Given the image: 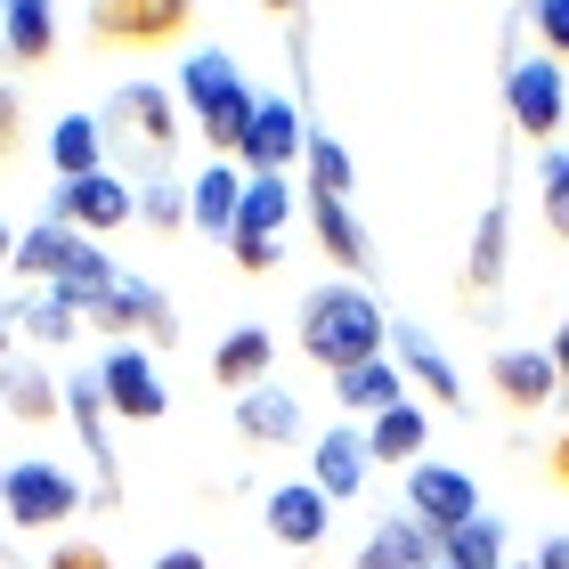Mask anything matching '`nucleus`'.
Instances as JSON below:
<instances>
[{
	"label": "nucleus",
	"instance_id": "nucleus-13",
	"mask_svg": "<svg viewBox=\"0 0 569 569\" xmlns=\"http://www.w3.org/2000/svg\"><path fill=\"white\" fill-rule=\"evenodd\" d=\"M391 367L416 382L423 399H439V407H463V382H456V367H448V350L431 342L423 326H391Z\"/></svg>",
	"mask_w": 569,
	"mask_h": 569
},
{
	"label": "nucleus",
	"instance_id": "nucleus-2",
	"mask_svg": "<svg viewBox=\"0 0 569 569\" xmlns=\"http://www.w3.org/2000/svg\"><path fill=\"white\" fill-rule=\"evenodd\" d=\"M179 98L196 107V131L212 139V163H237V147L252 131V107H261V98L244 90L237 58H228V49H196L188 73H179Z\"/></svg>",
	"mask_w": 569,
	"mask_h": 569
},
{
	"label": "nucleus",
	"instance_id": "nucleus-24",
	"mask_svg": "<svg viewBox=\"0 0 569 569\" xmlns=\"http://www.w3.org/2000/svg\"><path fill=\"white\" fill-rule=\"evenodd\" d=\"M237 203H244V171H237V163H212V171L188 188V228L228 237V228H237Z\"/></svg>",
	"mask_w": 569,
	"mask_h": 569
},
{
	"label": "nucleus",
	"instance_id": "nucleus-18",
	"mask_svg": "<svg viewBox=\"0 0 569 569\" xmlns=\"http://www.w3.org/2000/svg\"><path fill=\"white\" fill-rule=\"evenodd\" d=\"M0 49L17 66H49L58 58V9L49 0H0Z\"/></svg>",
	"mask_w": 569,
	"mask_h": 569
},
{
	"label": "nucleus",
	"instance_id": "nucleus-34",
	"mask_svg": "<svg viewBox=\"0 0 569 569\" xmlns=\"http://www.w3.org/2000/svg\"><path fill=\"white\" fill-rule=\"evenodd\" d=\"M529 24H537V49L569 66V0H529Z\"/></svg>",
	"mask_w": 569,
	"mask_h": 569
},
{
	"label": "nucleus",
	"instance_id": "nucleus-27",
	"mask_svg": "<svg viewBox=\"0 0 569 569\" xmlns=\"http://www.w3.org/2000/svg\"><path fill=\"white\" fill-rule=\"evenodd\" d=\"M0 399H9L17 423H49L66 407V382H49L41 367H17V358H9V367H0Z\"/></svg>",
	"mask_w": 569,
	"mask_h": 569
},
{
	"label": "nucleus",
	"instance_id": "nucleus-22",
	"mask_svg": "<svg viewBox=\"0 0 569 569\" xmlns=\"http://www.w3.org/2000/svg\"><path fill=\"white\" fill-rule=\"evenodd\" d=\"M423 448H431V416H423L416 399L382 407V416L367 423V456L375 463H423Z\"/></svg>",
	"mask_w": 569,
	"mask_h": 569
},
{
	"label": "nucleus",
	"instance_id": "nucleus-23",
	"mask_svg": "<svg viewBox=\"0 0 569 569\" xmlns=\"http://www.w3.org/2000/svg\"><path fill=\"white\" fill-rule=\"evenodd\" d=\"M333 399H342V416H382V407H399L407 399V375L391 367V358H367V367H342L333 375Z\"/></svg>",
	"mask_w": 569,
	"mask_h": 569
},
{
	"label": "nucleus",
	"instance_id": "nucleus-6",
	"mask_svg": "<svg viewBox=\"0 0 569 569\" xmlns=\"http://www.w3.org/2000/svg\"><path fill=\"white\" fill-rule=\"evenodd\" d=\"M82 326H90V333H147L154 350H171V342H179V309H171L163 293H154V284H147L139 269H122V277L107 284V293H98V301L82 309Z\"/></svg>",
	"mask_w": 569,
	"mask_h": 569
},
{
	"label": "nucleus",
	"instance_id": "nucleus-33",
	"mask_svg": "<svg viewBox=\"0 0 569 569\" xmlns=\"http://www.w3.org/2000/svg\"><path fill=\"white\" fill-rule=\"evenodd\" d=\"M139 220L154 228V237H179V228H188V188H171V179H147V188H139Z\"/></svg>",
	"mask_w": 569,
	"mask_h": 569
},
{
	"label": "nucleus",
	"instance_id": "nucleus-8",
	"mask_svg": "<svg viewBox=\"0 0 569 569\" xmlns=\"http://www.w3.org/2000/svg\"><path fill=\"white\" fill-rule=\"evenodd\" d=\"M98 391H107V416H122V423H163V407H171L163 375H154V358L139 342H114L98 358Z\"/></svg>",
	"mask_w": 569,
	"mask_h": 569
},
{
	"label": "nucleus",
	"instance_id": "nucleus-48",
	"mask_svg": "<svg viewBox=\"0 0 569 569\" xmlns=\"http://www.w3.org/2000/svg\"><path fill=\"white\" fill-rule=\"evenodd\" d=\"M439 569H448V561H439Z\"/></svg>",
	"mask_w": 569,
	"mask_h": 569
},
{
	"label": "nucleus",
	"instance_id": "nucleus-5",
	"mask_svg": "<svg viewBox=\"0 0 569 569\" xmlns=\"http://www.w3.org/2000/svg\"><path fill=\"white\" fill-rule=\"evenodd\" d=\"M0 512H9L17 529H66L73 512H82V488H73V472H58V463L24 456V463H0Z\"/></svg>",
	"mask_w": 569,
	"mask_h": 569
},
{
	"label": "nucleus",
	"instance_id": "nucleus-31",
	"mask_svg": "<svg viewBox=\"0 0 569 569\" xmlns=\"http://www.w3.org/2000/svg\"><path fill=\"white\" fill-rule=\"evenodd\" d=\"M497 277H505V203H488L480 237H472V277H463V293H497Z\"/></svg>",
	"mask_w": 569,
	"mask_h": 569
},
{
	"label": "nucleus",
	"instance_id": "nucleus-26",
	"mask_svg": "<svg viewBox=\"0 0 569 569\" xmlns=\"http://www.w3.org/2000/svg\"><path fill=\"white\" fill-rule=\"evenodd\" d=\"M49 163H58V179L107 171V131H98V114H58V131H49Z\"/></svg>",
	"mask_w": 569,
	"mask_h": 569
},
{
	"label": "nucleus",
	"instance_id": "nucleus-35",
	"mask_svg": "<svg viewBox=\"0 0 569 569\" xmlns=\"http://www.w3.org/2000/svg\"><path fill=\"white\" fill-rule=\"evenodd\" d=\"M537 188H546V228L569 244V154H546V179H537Z\"/></svg>",
	"mask_w": 569,
	"mask_h": 569
},
{
	"label": "nucleus",
	"instance_id": "nucleus-42",
	"mask_svg": "<svg viewBox=\"0 0 569 569\" xmlns=\"http://www.w3.org/2000/svg\"><path fill=\"white\" fill-rule=\"evenodd\" d=\"M546 358H553V375H561V382H569V318H561V326H553V342H546Z\"/></svg>",
	"mask_w": 569,
	"mask_h": 569
},
{
	"label": "nucleus",
	"instance_id": "nucleus-1",
	"mask_svg": "<svg viewBox=\"0 0 569 569\" xmlns=\"http://www.w3.org/2000/svg\"><path fill=\"white\" fill-rule=\"evenodd\" d=\"M293 342L309 367H326V375H342V367H367V358L391 350V318H382V301L367 293V284H318V293L301 301V318H293Z\"/></svg>",
	"mask_w": 569,
	"mask_h": 569
},
{
	"label": "nucleus",
	"instance_id": "nucleus-45",
	"mask_svg": "<svg viewBox=\"0 0 569 569\" xmlns=\"http://www.w3.org/2000/svg\"><path fill=\"white\" fill-rule=\"evenodd\" d=\"M9 326H17V318H9V309H0V367H9Z\"/></svg>",
	"mask_w": 569,
	"mask_h": 569
},
{
	"label": "nucleus",
	"instance_id": "nucleus-44",
	"mask_svg": "<svg viewBox=\"0 0 569 569\" xmlns=\"http://www.w3.org/2000/svg\"><path fill=\"white\" fill-rule=\"evenodd\" d=\"M261 9H269V17H301V0H261Z\"/></svg>",
	"mask_w": 569,
	"mask_h": 569
},
{
	"label": "nucleus",
	"instance_id": "nucleus-36",
	"mask_svg": "<svg viewBox=\"0 0 569 569\" xmlns=\"http://www.w3.org/2000/svg\"><path fill=\"white\" fill-rule=\"evenodd\" d=\"M228 252H237V269H244V277H269L284 244H277V237H252V228H228Z\"/></svg>",
	"mask_w": 569,
	"mask_h": 569
},
{
	"label": "nucleus",
	"instance_id": "nucleus-32",
	"mask_svg": "<svg viewBox=\"0 0 569 569\" xmlns=\"http://www.w3.org/2000/svg\"><path fill=\"white\" fill-rule=\"evenodd\" d=\"M114 277H122V261H107V252H98V244H82V252H73V269L58 277V293H66L73 309H90V301L107 293Z\"/></svg>",
	"mask_w": 569,
	"mask_h": 569
},
{
	"label": "nucleus",
	"instance_id": "nucleus-41",
	"mask_svg": "<svg viewBox=\"0 0 569 569\" xmlns=\"http://www.w3.org/2000/svg\"><path fill=\"white\" fill-rule=\"evenodd\" d=\"M546 472H553V488H569V423H561V439H553V456H546Z\"/></svg>",
	"mask_w": 569,
	"mask_h": 569
},
{
	"label": "nucleus",
	"instance_id": "nucleus-43",
	"mask_svg": "<svg viewBox=\"0 0 569 569\" xmlns=\"http://www.w3.org/2000/svg\"><path fill=\"white\" fill-rule=\"evenodd\" d=\"M9 252H17V228H9V220H0V269H9Z\"/></svg>",
	"mask_w": 569,
	"mask_h": 569
},
{
	"label": "nucleus",
	"instance_id": "nucleus-12",
	"mask_svg": "<svg viewBox=\"0 0 569 569\" xmlns=\"http://www.w3.org/2000/svg\"><path fill=\"white\" fill-rule=\"evenodd\" d=\"M367 431H358L350 416L333 423V431H318V448H309V488H318L326 505H342V497H358L367 488Z\"/></svg>",
	"mask_w": 569,
	"mask_h": 569
},
{
	"label": "nucleus",
	"instance_id": "nucleus-47",
	"mask_svg": "<svg viewBox=\"0 0 569 569\" xmlns=\"http://www.w3.org/2000/svg\"><path fill=\"white\" fill-rule=\"evenodd\" d=\"M0 58H9V49H0Z\"/></svg>",
	"mask_w": 569,
	"mask_h": 569
},
{
	"label": "nucleus",
	"instance_id": "nucleus-9",
	"mask_svg": "<svg viewBox=\"0 0 569 569\" xmlns=\"http://www.w3.org/2000/svg\"><path fill=\"white\" fill-rule=\"evenodd\" d=\"M49 220H66L73 237H107V228L139 220V188L114 171H90V179H58V203H49Z\"/></svg>",
	"mask_w": 569,
	"mask_h": 569
},
{
	"label": "nucleus",
	"instance_id": "nucleus-11",
	"mask_svg": "<svg viewBox=\"0 0 569 569\" xmlns=\"http://www.w3.org/2000/svg\"><path fill=\"white\" fill-rule=\"evenodd\" d=\"M301 147H309V122L293 98H261L252 107V131L237 147V171H293L301 163Z\"/></svg>",
	"mask_w": 569,
	"mask_h": 569
},
{
	"label": "nucleus",
	"instance_id": "nucleus-39",
	"mask_svg": "<svg viewBox=\"0 0 569 569\" xmlns=\"http://www.w3.org/2000/svg\"><path fill=\"white\" fill-rule=\"evenodd\" d=\"M529 569H569V537H546V546H537V561Z\"/></svg>",
	"mask_w": 569,
	"mask_h": 569
},
{
	"label": "nucleus",
	"instance_id": "nucleus-10",
	"mask_svg": "<svg viewBox=\"0 0 569 569\" xmlns=\"http://www.w3.org/2000/svg\"><path fill=\"white\" fill-rule=\"evenodd\" d=\"M407 512H416L431 537H448L463 521H480V488H472V472H456V463H407Z\"/></svg>",
	"mask_w": 569,
	"mask_h": 569
},
{
	"label": "nucleus",
	"instance_id": "nucleus-37",
	"mask_svg": "<svg viewBox=\"0 0 569 569\" xmlns=\"http://www.w3.org/2000/svg\"><path fill=\"white\" fill-rule=\"evenodd\" d=\"M41 569H114V553H107V546H90V537H73V546H58Z\"/></svg>",
	"mask_w": 569,
	"mask_h": 569
},
{
	"label": "nucleus",
	"instance_id": "nucleus-28",
	"mask_svg": "<svg viewBox=\"0 0 569 569\" xmlns=\"http://www.w3.org/2000/svg\"><path fill=\"white\" fill-rule=\"evenodd\" d=\"M301 171H309V196H326V203H350V147L342 139H326V131H309V147H301Z\"/></svg>",
	"mask_w": 569,
	"mask_h": 569
},
{
	"label": "nucleus",
	"instance_id": "nucleus-38",
	"mask_svg": "<svg viewBox=\"0 0 569 569\" xmlns=\"http://www.w3.org/2000/svg\"><path fill=\"white\" fill-rule=\"evenodd\" d=\"M17 131H24V98L0 90V163H17Z\"/></svg>",
	"mask_w": 569,
	"mask_h": 569
},
{
	"label": "nucleus",
	"instance_id": "nucleus-21",
	"mask_svg": "<svg viewBox=\"0 0 569 569\" xmlns=\"http://www.w3.org/2000/svg\"><path fill=\"white\" fill-rule=\"evenodd\" d=\"M237 431L252 439V448H293V439H301V399L261 382V391L237 399Z\"/></svg>",
	"mask_w": 569,
	"mask_h": 569
},
{
	"label": "nucleus",
	"instance_id": "nucleus-17",
	"mask_svg": "<svg viewBox=\"0 0 569 569\" xmlns=\"http://www.w3.org/2000/svg\"><path fill=\"white\" fill-rule=\"evenodd\" d=\"M269 367H277V333L269 326H237L212 350V382H220V391H261Z\"/></svg>",
	"mask_w": 569,
	"mask_h": 569
},
{
	"label": "nucleus",
	"instance_id": "nucleus-15",
	"mask_svg": "<svg viewBox=\"0 0 569 569\" xmlns=\"http://www.w3.org/2000/svg\"><path fill=\"white\" fill-rule=\"evenodd\" d=\"M488 382H497V399L521 407V416L553 407V391H561V375H553L546 350H497V358H488Z\"/></svg>",
	"mask_w": 569,
	"mask_h": 569
},
{
	"label": "nucleus",
	"instance_id": "nucleus-16",
	"mask_svg": "<svg viewBox=\"0 0 569 569\" xmlns=\"http://www.w3.org/2000/svg\"><path fill=\"white\" fill-rule=\"evenodd\" d=\"M350 569H439V537L416 521V512H399V521H382L367 546H358Z\"/></svg>",
	"mask_w": 569,
	"mask_h": 569
},
{
	"label": "nucleus",
	"instance_id": "nucleus-14",
	"mask_svg": "<svg viewBox=\"0 0 569 569\" xmlns=\"http://www.w3.org/2000/svg\"><path fill=\"white\" fill-rule=\"evenodd\" d=\"M326 512H333V505H326L309 480H284L277 497H269V537H277L284 553H318V546H326Z\"/></svg>",
	"mask_w": 569,
	"mask_h": 569
},
{
	"label": "nucleus",
	"instance_id": "nucleus-46",
	"mask_svg": "<svg viewBox=\"0 0 569 569\" xmlns=\"http://www.w3.org/2000/svg\"><path fill=\"white\" fill-rule=\"evenodd\" d=\"M0 561H9V546H0Z\"/></svg>",
	"mask_w": 569,
	"mask_h": 569
},
{
	"label": "nucleus",
	"instance_id": "nucleus-29",
	"mask_svg": "<svg viewBox=\"0 0 569 569\" xmlns=\"http://www.w3.org/2000/svg\"><path fill=\"white\" fill-rule=\"evenodd\" d=\"M439 561H448V569H505V529L480 512V521H463V529L439 537Z\"/></svg>",
	"mask_w": 569,
	"mask_h": 569
},
{
	"label": "nucleus",
	"instance_id": "nucleus-30",
	"mask_svg": "<svg viewBox=\"0 0 569 569\" xmlns=\"http://www.w3.org/2000/svg\"><path fill=\"white\" fill-rule=\"evenodd\" d=\"M9 318L33 333V342H73V333H82V309H73L58 284H41V293H33V301H17Z\"/></svg>",
	"mask_w": 569,
	"mask_h": 569
},
{
	"label": "nucleus",
	"instance_id": "nucleus-4",
	"mask_svg": "<svg viewBox=\"0 0 569 569\" xmlns=\"http://www.w3.org/2000/svg\"><path fill=\"white\" fill-rule=\"evenodd\" d=\"M196 0H90V49L131 58V49H171L188 41Z\"/></svg>",
	"mask_w": 569,
	"mask_h": 569
},
{
	"label": "nucleus",
	"instance_id": "nucleus-25",
	"mask_svg": "<svg viewBox=\"0 0 569 569\" xmlns=\"http://www.w3.org/2000/svg\"><path fill=\"white\" fill-rule=\"evenodd\" d=\"M293 171H244V203H237V228L252 237H284V220H293Z\"/></svg>",
	"mask_w": 569,
	"mask_h": 569
},
{
	"label": "nucleus",
	"instance_id": "nucleus-7",
	"mask_svg": "<svg viewBox=\"0 0 569 569\" xmlns=\"http://www.w3.org/2000/svg\"><path fill=\"white\" fill-rule=\"evenodd\" d=\"M505 114H512V131H521V139H561V122H569V82H561V66L546 58V49L505 73Z\"/></svg>",
	"mask_w": 569,
	"mask_h": 569
},
{
	"label": "nucleus",
	"instance_id": "nucleus-40",
	"mask_svg": "<svg viewBox=\"0 0 569 569\" xmlns=\"http://www.w3.org/2000/svg\"><path fill=\"white\" fill-rule=\"evenodd\" d=\"M154 569H212V561H203L196 546H171V553H154Z\"/></svg>",
	"mask_w": 569,
	"mask_h": 569
},
{
	"label": "nucleus",
	"instance_id": "nucleus-20",
	"mask_svg": "<svg viewBox=\"0 0 569 569\" xmlns=\"http://www.w3.org/2000/svg\"><path fill=\"white\" fill-rule=\"evenodd\" d=\"M301 212H309V228H318V244H326V261H333V269H350V277H367V269H375V252H367V228L350 220V203L301 196Z\"/></svg>",
	"mask_w": 569,
	"mask_h": 569
},
{
	"label": "nucleus",
	"instance_id": "nucleus-3",
	"mask_svg": "<svg viewBox=\"0 0 569 569\" xmlns=\"http://www.w3.org/2000/svg\"><path fill=\"white\" fill-rule=\"evenodd\" d=\"M98 131H107L114 154H131L147 179H163L171 147H179V98L154 90V82H122V90L107 98V114H98Z\"/></svg>",
	"mask_w": 569,
	"mask_h": 569
},
{
	"label": "nucleus",
	"instance_id": "nucleus-19",
	"mask_svg": "<svg viewBox=\"0 0 569 569\" xmlns=\"http://www.w3.org/2000/svg\"><path fill=\"white\" fill-rule=\"evenodd\" d=\"M82 244H90V237H73L66 220H33V228L17 237L9 269H17V277H33V284H58V277L73 269V252H82Z\"/></svg>",
	"mask_w": 569,
	"mask_h": 569
}]
</instances>
